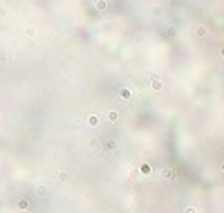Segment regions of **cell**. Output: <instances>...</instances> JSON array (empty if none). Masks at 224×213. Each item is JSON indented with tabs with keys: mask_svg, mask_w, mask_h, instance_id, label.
<instances>
[{
	"mask_svg": "<svg viewBox=\"0 0 224 213\" xmlns=\"http://www.w3.org/2000/svg\"><path fill=\"white\" fill-rule=\"evenodd\" d=\"M150 88L153 90H161V81L159 79H150Z\"/></svg>",
	"mask_w": 224,
	"mask_h": 213,
	"instance_id": "obj_1",
	"label": "cell"
},
{
	"mask_svg": "<svg viewBox=\"0 0 224 213\" xmlns=\"http://www.w3.org/2000/svg\"><path fill=\"white\" fill-rule=\"evenodd\" d=\"M195 31H197V36H199V38H204V36L209 34V31H206V27H204V25H199V27H197V29H195Z\"/></svg>",
	"mask_w": 224,
	"mask_h": 213,
	"instance_id": "obj_2",
	"label": "cell"
},
{
	"mask_svg": "<svg viewBox=\"0 0 224 213\" xmlns=\"http://www.w3.org/2000/svg\"><path fill=\"white\" fill-rule=\"evenodd\" d=\"M94 7H97L99 11H103V9H105V2H103V0H97V2H94Z\"/></svg>",
	"mask_w": 224,
	"mask_h": 213,
	"instance_id": "obj_3",
	"label": "cell"
},
{
	"mask_svg": "<svg viewBox=\"0 0 224 213\" xmlns=\"http://www.w3.org/2000/svg\"><path fill=\"white\" fill-rule=\"evenodd\" d=\"M25 34H27V36H34V34H36V29H34V27H27Z\"/></svg>",
	"mask_w": 224,
	"mask_h": 213,
	"instance_id": "obj_4",
	"label": "cell"
},
{
	"mask_svg": "<svg viewBox=\"0 0 224 213\" xmlns=\"http://www.w3.org/2000/svg\"><path fill=\"white\" fill-rule=\"evenodd\" d=\"M87 121H90L92 126H97V123H99V117H90V119H87Z\"/></svg>",
	"mask_w": 224,
	"mask_h": 213,
	"instance_id": "obj_5",
	"label": "cell"
},
{
	"mask_svg": "<svg viewBox=\"0 0 224 213\" xmlns=\"http://www.w3.org/2000/svg\"><path fill=\"white\" fill-rule=\"evenodd\" d=\"M220 54H222V56H224V47H222V50H220Z\"/></svg>",
	"mask_w": 224,
	"mask_h": 213,
	"instance_id": "obj_6",
	"label": "cell"
}]
</instances>
